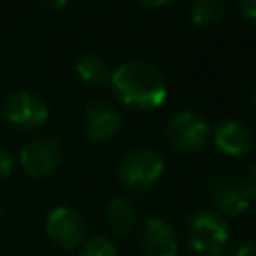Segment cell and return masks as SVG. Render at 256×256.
Segmentation results:
<instances>
[{"mask_svg":"<svg viewBox=\"0 0 256 256\" xmlns=\"http://www.w3.org/2000/svg\"><path fill=\"white\" fill-rule=\"evenodd\" d=\"M110 82L118 98L132 108L152 110L166 100L164 76L146 62H126L114 70Z\"/></svg>","mask_w":256,"mask_h":256,"instance_id":"1","label":"cell"},{"mask_svg":"<svg viewBox=\"0 0 256 256\" xmlns=\"http://www.w3.org/2000/svg\"><path fill=\"white\" fill-rule=\"evenodd\" d=\"M228 242V224L216 212H194L186 222V244L204 256H220Z\"/></svg>","mask_w":256,"mask_h":256,"instance_id":"2","label":"cell"},{"mask_svg":"<svg viewBox=\"0 0 256 256\" xmlns=\"http://www.w3.org/2000/svg\"><path fill=\"white\" fill-rule=\"evenodd\" d=\"M164 158L150 148H136L128 152L118 168V176L124 188L130 192H144L156 184L162 176Z\"/></svg>","mask_w":256,"mask_h":256,"instance_id":"3","label":"cell"},{"mask_svg":"<svg viewBox=\"0 0 256 256\" xmlns=\"http://www.w3.org/2000/svg\"><path fill=\"white\" fill-rule=\"evenodd\" d=\"M64 160V150L56 138L42 136L28 142L20 152V166L32 178H46L54 174Z\"/></svg>","mask_w":256,"mask_h":256,"instance_id":"4","label":"cell"},{"mask_svg":"<svg viewBox=\"0 0 256 256\" xmlns=\"http://www.w3.org/2000/svg\"><path fill=\"white\" fill-rule=\"evenodd\" d=\"M208 194L216 210L226 216H238L250 206V196L244 178L230 172L216 174L208 184Z\"/></svg>","mask_w":256,"mask_h":256,"instance_id":"5","label":"cell"},{"mask_svg":"<svg viewBox=\"0 0 256 256\" xmlns=\"http://www.w3.org/2000/svg\"><path fill=\"white\" fill-rule=\"evenodd\" d=\"M46 234L56 246L64 250H72L84 242L86 224L74 208L56 206L46 216Z\"/></svg>","mask_w":256,"mask_h":256,"instance_id":"6","label":"cell"},{"mask_svg":"<svg viewBox=\"0 0 256 256\" xmlns=\"http://www.w3.org/2000/svg\"><path fill=\"white\" fill-rule=\"evenodd\" d=\"M4 114L10 124L24 128V130H32V128L42 126L48 120V106L34 92L20 90L8 96L4 104Z\"/></svg>","mask_w":256,"mask_h":256,"instance_id":"7","label":"cell"},{"mask_svg":"<svg viewBox=\"0 0 256 256\" xmlns=\"http://www.w3.org/2000/svg\"><path fill=\"white\" fill-rule=\"evenodd\" d=\"M166 134L174 148L182 152H194L204 146L208 138V124L194 112H180L170 118Z\"/></svg>","mask_w":256,"mask_h":256,"instance_id":"8","label":"cell"},{"mask_svg":"<svg viewBox=\"0 0 256 256\" xmlns=\"http://www.w3.org/2000/svg\"><path fill=\"white\" fill-rule=\"evenodd\" d=\"M84 126H86V136L94 142H104L110 140L112 136L118 134L122 126V118L118 110L108 104V102H92L86 108L84 114Z\"/></svg>","mask_w":256,"mask_h":256,"instance_id":"9","label":"cell"},{"mask_svg":"<svg viewBox=\"0 0 256 256\" xmlns=\"http://www.w3.org/2000/svg\"><path fill=\"white\" fill-rule=\"evenodd\" d=\"M142 250L146 256H176L178 238L164 218H150L142 228Z\"/></svg>","mask_w":256,"mask_h":256,"instance_id":"10","label":"cell"},{"mask_svg":"<svg viewBox=\"0 0 256 256\" xmlns=\"http://www.w3.org/2000/svg\"><path fill=\"white\" fill-rule=\"evenodd\" d=\"M214 142H216L218 150H222L224 154L242 156V154L250 152V148L254 144V134L244 122L228 120L216 128Z\"/></svg>","mask_w":256,"mask_h":256,"instance_id":"11","label":"cell"},{"mask_svg":"<svg viewBox=\"0 0 256 256\" xmlns=\"http://www.w3.org/2000/svg\"><path fill=\"white\" fill-rule=\"evenodd\" d=\"M106 222H108V228L116 236L132 234L136 228V222H138L134 204L126 198H114L106 208Z\"/></svg>","mask_w":256,"mask_h":256,"instance_id":"12","label":"cell"},{"mask_svg":"<svg viewBox=\"0 0 256 256\" xmlns=\"http://www.w3.org/2000/svg\"><path fill=\"white\" fill-rule=\"evenodd\" d=\"M74 70L80 76V80L86 86H90V88H100V86H104L110 80V70L104 64V60L98 58V56H84V58H80L76 62Z\"/></svg>","mask_w":256,"mask_h":256,"instance_id":"13","label":"cell"},{"mask_svg":"<svg viewBox=\"0 0 256 256\" xmlns=\"http://www.w3.org/2000/svg\"><path fill=\"white\" fill-rule=\"evenodd\" d=\"M224 16L222 0H198L192 8V22L196 26H212Z\"/></svg>","mask_w":256,"mask_h":256,"instance_id":"14","label":"cell"},{"mask_svg":"<svg viewBox=\"0 0 256 256\" xmlns=\"http://www.w3.org/2000/svg\"><path fill=\"white\" fill-rule=\"evenodd\" d=\"M80 246V256H116V246L106 236H92Z\"/></svg>","mask_w":256,"mask_h":256,"instance_id":"15","label":"cell"},{"mask_svg":"<svg viewBox=\"0 0 256 256\" xmlns=\"http://www.w3.org/2000/svg\"><path fill=\"white\" fill-rule=\"evenodd\" d=\"M12 170H14V156L8 150L0 148V178H8Z\"/></svg>","mask_w":256,"mask_h":256,"instance_id":"16","label":"cell"},{"mask_svg":"<svg viewBox=\"0 0 256 256\" xmlns=\"http://www.w3.org/2000/svg\"><path fill=\"white\" fill-rule=\"evenodd\" d=\"M244 184H246V190H248L250 202H252V200L256 202V166H252V168H250L248 176L244 178Z\"/></svg>","mask_w":256,"mask_h":256,"instance_id":"17","label":"cell"},{"mask_svg":"<svg viewBox=\"0 0 256 256\" xmlns=\"http://www.w3.org/2000/svg\"><path fill=\"white\" fill-rule=\"evenodd\" d=\"M230 256H256V244L252 242H246V244H240L232 250Z\"/></svg>","mask_w":256,"mask_h":256,"instance_id":"18","label":"cell"},{"mask_svg":"<svg viewBox=\"0 0 256 256\" xmlns=\"http://www.w3.org/2000/svg\"><path fill=\"white\" fill-rule=\"evenodd\" d=\"M240 8L248 18L256 20V0H240Z\"/></svg>","mask_w":256,"mask_h":256,"instance_id":"19","label":"cell"},{"mask_svg":"<svg viewBox=\"0 0 256 256\" xmlns=\"http://www.w3.org/2000/svg\"><path fill=\"white\" fill-rule=\"evenodd\" d=\"M144 6H148V8H160V6H168V4H172V2H178V0H140Z\"/></svg>","mask_w":256,"mask_h":256,"instance_id":"20","label":"cell"},{"mask_svg":"<svg viewBox=\"0 0 256 256\" xmlns=\"http://www.w3.org/2000/svg\"><path fill=\"white\" fill-rule=\"evenodd\" d=\"M66 2H68V0H46V4H50L52 8H62Z\"/></svg>","mask_w":256,"mask_h":256,"instance_id":"21","label":"cell"},{"mask_svg":"<svg viewBox=\"0 0 256 256\" xmlns=\"http://www.w3.org/2000/svg\"><path fill=\"white\" fill-rule=\"evenodd\" d=\"M2 216H4V204L0 202V220H2Z\"/></svg>","mask_w":256,"mask_h":256,"instance_id":"22","label":"cell"},{"mask_svg":"<svg viewBox=\"0 0 256 256\" xmlns=\"http://www.w3.org/2000/svg\"><path fill=\"white\" fill-rule=\"evenodd\" d=\"M254 106H256V86H254Z\"/></svg>","mask_w":256,"mask_h":256,"instance_id":"23","label":"cell"}]
</instances>
